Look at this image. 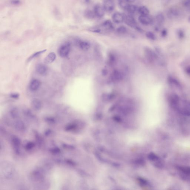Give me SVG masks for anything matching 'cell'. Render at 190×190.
<instances>
[{
  "instance_id": "cell-2",
  "label": "cell",
  "mask_w": 190,
  "mask_h": 190,
  "mask_svg": "<svg viewBox=\"0 0 190 190\" xmlns=\"http://www.w3.org/2000/svg\"><path fill=\"white\" fill-rule=\"evenodd\" d=\"M70 50V43L68 42H65L60 46L58 50V54L62 58H66L68 57Z\"/></svg>"
},
{
  "instance_id": "cell-5",
  "label": "cell",
  "mask_w": 190,
  "mask_h": 190,
  "mask_svg": "<svg viewBox=\"0 0 190 190\" xmlns=\"http://www.w3.org/2000/svg\"><path fill=\"white\" fill-rule=\"evenodd\" d=\"M124 20L125 23L128 26L136 28L138 26L137 22L135 19L131 15H124Z\"/></svg>"
},
{
  "instance_id": "cell-21",
  "label": "cell",
  "mask_w": 190,
  "mask_h": 190,
  "mask_svg": "<svg viewBox=\"0 0 190 190\" xmlns=\"http://www.w3.org/2000/svg\"><path fill=\"white\" fill-rule=\"evenodd\" d=\"M137 12L140 15H149L150 11L148 8L144 6H142L138 8Z\"/></svg>"
},
{
  "instance_id": "cell-37",
  "label": "cell",
  "mask_w": 190,
  "mask_h": 190,
  "mask_svg": "<svg viewBox=\"0 0 190 190\" xmlns=\"http://www.w3.org/2000/svg\"><path fill=\"white\" fill-rule=\"evenodd\" d=\"M75 127V125L74 124H69V125H68L65 128V130L67 131H70L71 130H72V129H73Z\"/></svg>"
},
{
  "instance_id": "cell-44",
  "label": "cell",
  "mask_w": 190,
  "mask_h": 190,
  "mask_svg": "<svg viewBox=\"0 0 190 190\" xmlns=\"http://www.w3.org/2000/svg\"><path fill=\"white\" fill-rule=\"evenodd\" d=\"M50 133H51V130H48L46 131V133H45V135H46V136H48Z\"/></svg>"
},
{
  "instance_id": "cell-4",
  "label": "cell",
  "mask_w": 190,
  "mask_h": 190,
  "mask_svg": "<svg viewBox=\"0 0 190 190\" xmlns=\"http://www.w3.org/2000/svg\"><path fill=\"white\" fill-rule=\"evenodd\" d=\"M177 169L180 172V177L183 180L190 181V167L179 166Z\"/></svg>"
},
{
  "instance_id": "cell-43",
  "label": "cell",
  "mask_w": 190,
  "mask_h": 190,
  "mask_svg": "<svg viewBox=\"0 0 190 190\" xmlns=\"http://www.w3.org/2000/svg\"><path fill=\"white\" fill-rule=\"evenodd\" d=\"M82 1L83 4H88L91 2V0H82Z\"/></svg>"
},
{
  "instance_id": "cell-3",
  "label": "cell",
  "mask_w": 190,
  "mask_h": 190,
  "mask_svg": "<svg viewBox=\"0 0 190 190\" xmlns=\"http://www.w3.org/2000/svg\"><path fill=\"white\" fill-rule=\"evenodd\" d=\"M168 101L172 108L176 110L179 104L181 99L177 94H172L169 97Z\"/></svg>"
},
{
  "instance_id": "cell-39",
  "label": "cell",
  "mask_w": 190,
  "mask_h": 190,
  "mask_svg": "<svg viewBox=\"0 0 190 190\" xmlns=\"http://www.w3.org/2000/svg\"><path fill=\"white\" fill-rule=\"evenodd\" d=\"M51 152L53 154H58L60 152V150L57 147H55L51 150Z\"/></svg>"
},
{
  "instance_id": "cell-26",
  "label": "cell",
  "mask_w": 190,
  "mask_h": 190,
  "mask_svg": "<svg viewBox=\"0 0 190 190\" xmlns=\"http://www.w3.org/2000/svg\"><path fill=\"white\" fill-rule=\"evenodd\" d=\"M118 4L121 8L125 10L130 5L129 3L127 2L125 0H118Z\"/></svg>"
},
{
  "instance_id": "cell-6",
  "label": "cell",
  "mask_w": 190,
  "mask_h": 190,
  "mask_svg": "<svg viewBox=\"0 0 190 190\" xmlns=\"http://www.w3.org/2000/svg\"><path fill=\"white\" fill-rule=\"evenodd\" d=\"M138 20L141 24L146 26L152 24L154 21L152 18L149 15H140L139 16Z\"/></svg>"
},
{
  "instance_id": "cell-19",
  "label": "cell",
  "mask_w": 190,
  "mask_h": 190,
  "mask_svg": "<svg viewBox=\"0 0 190 190\" xmlns=\"http://www.w3.org/2000/svg\"><path fill=\"white\" fill-rule=\"evenodd\" d=\"M56 58L55 53H50L48 55L44 60V63L46 64H50L54 62Z\"/></svg>"
},
{
  "instance_id": "cell-36",
  "label": "cell",
  "mask_w": 190,
  "mask_h": 190,
  "mask_svg": "<svg viewBox=\"0 0 190 190\" xmlns=\"http://www.w3.org/2000/svg\"><path fill=\"white\" fill-rule=\"evenodd\" d=\"M9 96L13 99H18L20 97V94L18 93H13L10 94Z\"/></svg>"
},
{
  "instance_id": "cell-42",
  "label": "cell",
  "mask_w": 190,
  "mask_h": 190,
  "mask_svg": "<svg viewBox=\"0 0 190 190\" xmlns=\"http://www.w3.org/2000/svg\"><path fill=\"white\" fill-rule=\"evenodd\" d=\"M46 120L48 122L50 123H53L55 121L54 118H47L46 119Z\"/></svg>"
},
{
  "instance_id": "cell-24",
  "label": "cell",
  "mask_w": 190,
  "mask_h": 190,
  "mask_svg": "<svg viewBox=\"0 0 190 190\" xmlns=\"http://www.w3.org/2000/svg\"><path fill=\"white\" fill-rule=\"evenodd\" d=\"M114 95L113 94L103 93L102 94L101 98L104 102H107L111 100L114 97Z\"/></svg>"
},
{
  "instance_id": "cell-10",
  "label": "cell",
  "mask_w": 190,
  "mask_h": 190,
  "mask_svg": "<svg viewBox=\"0 0 190 190\" xmlns=\"http://www.w3.org/2000/svg\"><path fill=\"white\" fill-rule=\"evenodd\" d=\"M36 71L37 72L39 75L42 76H45L47 74L48 68L44 64H37L36 66Z\"/></svg>"
},
{
  "instance_id": "cell-29",
  "label": "cell",
  "mask_w": 190,
  "mask_h": 190,
  "mask_svg": "<svg viewBox=\"0 0 190 190\" xmlns=\"http://www.w3.org/2000/svg\"><path fill=\"white\" fill-rule=\"evenodd\" d=\"M156 20L158 24L161 25L165 21V17L162 13H158L156 16Z\"/></svg>"
},
{
  "instance_id": "cell-38",
  "label": "cell",
  "mask_w": 190,
  "mask_h": 190,
  "mask_svg": "<svg viewBox=\"0 0 190 190\" xmlns=\"http://www.w3.org/2000/svg\"><path fill=\"white\" fill-rule=\"evenodd\" d=\"M183 5L185 7H190V0H184V2H183Z\"/></svg>"
},
{
  "instance_id": "cell-30",
  "label": "cell",
  "mask_w": 190,
  "mask_h": 190,
  "mask_svg": "<svg viewBox=\"0 0 190 190\" xmlns=\"http://www.w3.org/2000/svg\"><path fill=\"white\" fill-rule=\"evenodd\" d=\"M128 29L124 26H120L116 29V32L120 34H124L126 33Z\"/></svg>"
},
{
  "instance_id": "cell-8",
  "label": "cell",
  "mask_w": 190,
  "mask_h": 190,
  "mask_svg": "<svg viewBox=\"0 0 190 190\" xmlns=\"http://www.w3.org/2000/svg\"><path fill=\"white\" fill-rule=\"evenodd\" d=\"M103 6L106 12H113L115 8V4L113 0H106L104 3Z\"/></svg>"
},
{
  "instance_id": "cell-40",
  "label": "cell",
  "mask_w": 190,
  "mask_h": 190,
  "mask_svg": "<svg viewBox=\"0 0 190 190\" xmlns=\"http://www.w3.org/2000/svg\"><path fill=\"white\" fill-rule=\"evenodd\" d=\"M168 34L167 30L166 29H163L161 32V35L163 37H165L167 36Z\"/></svg>"
},
{
  "instance_id": "cell-1",
  "label": "cell",
  "mask_w": 190,
  "mask_h": 190,
  "mask_svg": "<svg viewBox=\"0 0 190 190\" xmlns=\"http://www.w3.org/2000/svg\"><path fill=\"white\" fill-rule=\"evenodd\" d=\"M183 115L190 116V102L186 100L180 101L178 107L176 110Z\"/></svg>"
},
{
  "instance_id": "cell-35",
  "label": "cell",
  "mask_w": 190,
  "mask_h": 190,
  "mask_svg": "<svg viewBox=\"0 0 190 190\" xmlns=\"http://www.w3.org/2000/svg\"><path fill=\"white\" fill-rule=\"evenodd\" d=\"M34 146H35V144L33 142H29L26 145L25 148L27 150H29L33 148Z\"/></svg>"
},
{
  "instance_id": "cell-25",
  "label": "cell",
  "mask_w": 190,
  "mask_h": 190,
  "mask_svg": "<svg viewBox=\"0 0 190 190\" xmlns=\"http://www.w3.org/2000/svg\"><path fill=\"white\" fill-rule=\"evenodd\" d=\"M138 8L136 5L130 4L129 6L127 8L126 11L128 13L131 14H133L137 11Z\"/></svg>"
},
{
  "instance_id": "cell-14",
  "label": "cell",
  "mask_w": 190,
  "mask_h": 190,
  "mask_svg": "<svg viewBox=\"0 0 190 190\" xmlns=\"http://www.w3.org/2000/svg\"><path fill=\"white\" fill-rule=\"evenodd\" d=\"M168 83L170 85L174 86L179 90H181L182 88L181 85L176 79L171 76H169L168 79Z\"/></svg>"
},
{
  "instance_id": "cell-18",
  "label": "cell",
  "mask_w": 190,
  "mask_h": 190,
  "mask_svg": "<svg viewBox=\"0 0 190 190\" xmlns=\"http://www.w3.org/2000/svg\"><path fill=\"white\" fill-rule=\"evenodd\" d=\"M168 16L169 18H176L180 15V11L176 8H172L168 12Z\"/></svg>"
},
{
  "instance_id": "cell-15",
  "label": "cell",
  "mask_w": 190,
  "mask_h": 190,
  "mask_svg": "<svg viewBox=\"0 0 190 190\" xmlns=\"http://www.w3.org/2000/svg\"><path fill=\"white\" fill-rule=\"evenodd\" d=\"M101 26L104 29L107 30V31H112L114 29V25L112 22L110 20H105L101 25Z\"/></svg>"
},
{
  "instance_id": "cell-28",
  "label": "cell",
  "mask_w": 190,
  "mask_h": 190,
  "mask_svg": "<svg viewBox=\"0 0 190 190\" xmlns=\"http://www.w3.org/2000/svg\"><path fill=\"white\" fill-rule=\"evenodd\" d=\"M15 126L18 130L20 131L24 130L25 128L24 123L21 121H16L15 124Z\"/></svg>"
},
{
  "instance_id": "cell-34",
  "label": "cell",
  "mask_w": 190,
  "mask_h": 190,
  "mask_svg": "<svg viewBox=\"0 0 190 190\" xmlns=\"http://www.w3.org/2000/svg\"><path fill=\"white\" fill-rule=\"evenodd\" d=\"M177 35L180 39H183L184 36V33L183 30L180 29L177 30Z\"/></svg>"
},
{
  "instance_id": "cell-27",
  "label": "cell",
  "mask_w": 190,
  "mask_h": 190,
  "mask_svg": "<svg viewBox=\"0 0 190 190\" xmlns=\"http://www.w3.org/2000/svg\"><path fill=\"white\" fill-rule=\"evenodd\" d=\"M46 50H40V51L37 52L36 53H34L31 55L27 60V61L29 62L31 61V60L33 59L36 58V57H38V56L41 55V54H43V53L46 52Z\"/></svg>"
},
{
  "instance_id": "cell-23",
  "label": "cell",
  "mask_w": 190,
  "mask_h": 190,
  "mask_svg": "<svg viewBox=\"0 0 190 190\" xmlns=\"http://www.w3.org/2000/svg\"><path fill=\"white\" fill-rule=\"evenodd\" d=\"M22 3V1L21 0H8L7 1L8 5L12 6H20Z\"/></svg>"
},
{
  "instance_id": "cell-33",
  "label": "cell",
  "mask_w": 190,
  "mask_h": 190,
  "mask_svg": "<svg viewBox=\"0 0 190 190\" xmlns=\"http://www.w3.org/2000/svg\"><path fill=\"white\" fill-rule=\"evenodd\" d=\"M89 31L91 32L96 33H100L102 32V29L100 27H94L90 28Z\"/></svg>"
},
{
  "instance_id": "cell-12",
  "label": "cell",
  "mask_w": 190,
  "mask_h": 190,
  "mask_svg": "<svg viewBox=\"0 0 190 190\" xmlns=\"http://www.w3.org/2000/svg\"><path fill=\"white\" fill-rule=\"evenodd\" d=\"M144 53L146 58L149 61L153 62L156 58V55L153 52L151 49L148 47H146L144 48Z\"/></svg>"
},
{
  "instance_id": "cell-22",
  "label": "cell",
  "mask_w": 190,
  "mask_h": 190,
  "mask_svg": "<svg viewBox=\"0 0 190 190\" xmlns=\"http://www.w3.org/2000/svg\"><path fill=\"white\" fill-rule=\"evenodd\" d=\"M84 15L85 18L89 20H92L96 17L94 11L90 9H87L85 11Z\"/></svg>"
},
{
  "instance_id": "cell-11",
  "label": "cell",
  "mask_w": 190,
  "mask_h": 190,
  "mask_svg": "<svg viewBox=\"0 0 190 190\" xmlns=\"http://www.w3.org/2000/svg\"><path fill=\"white\" fill-rule=\"evenodd\" d=\"M76 43L78 45L80 48L83 51H87L89 50L91 47L90 43L87 41L77 40L76 41Z\"/></svg>"
},
{
  "instance_id": "cell-20",
  "label": "cell",
  "mask_w": 190,
  "mask_h": 190,
  "mask_svg": "<svg viewBox=\"0 0 190 190\" xmlns=\"http://www.w3.org/2000/svg\"><path fill=\"white\" fill-rule=\"evenodd\" d=\"M31 106L32 108L35 110H40L42 107L41 102L39 99H33L31 102Z\"/></svg>"
},
{
  "instance_id": "cell-41",
  "label": "cell",
  "mask_w": 190,
  "mask_h": 190,
  "mask_svg": "<svg viewBox=\"0 0 190 190\" xmlns=\"http://www.w3.org/2000/svg\"><path fill=\"white\" fill-rule=\"evenodd\" d=\"M102 76H106L108 74V71L106 69H102Z\"/></svg>"
},
{
  "instance_id": "cell-13",
  "label": "cell",
  "mask_w": 190,
  "mask_h": 190,
  "mask_svg": "<svg viewBox=\"0 0 190 190\" xmlns=\"http://www.w3.org/2000/svg\"><path fill=\"white\" fill-rule=\"evenodd\" d=\"M111 79L113 81L119 82L123 80V76L122 74L119 71L116 70L112 72Z\"/></svg>"
},
{
  "instance_id": "cell-9",
  "label": "cell",
  "mask_w": 190,
  "mask_h": 190,
  "mask_svg": "<svg viewBox=\"0 0 190 190\" xmlns=\"http://www.w3.org/2000/svg\"><path fill=\"white\" fill-rule=\"evenodd\" d=\"M112 20L117 24H121L124 20V15L119 12H115L112 16Z\"/></svg>"
},
{
  "instance_id": "cell-46",
  "label": "cell",
  "mask_w": 190,
  "mask_h": 190,
  "mask_svg": "<svg viewBox=\"0 0 190 190\" xmlns=\"http://www.w3.org/2000/svg\"><path fill=\"white\" fill-rule=\"evenodd\" d=\"M189 19V20H190V17Z\"/></svg>"
},
{
  "instance_id": "cell-16",
  "label": "cell",
  "mask_w": 190,
  "mask_h": 190,
  "mask_svg": "<svg viewBox=\"0 0 190 190\" xmlns=\"http://www.w3.org/2000/svg\"><path fill=\"white\" fill-rule=\"evenodd\" d=\"M12 143L15 152L16 154H19L20 152V139L16 137L13 138L12 139Z\"/></svg>"
},
{
  "instance_id": "cell-31",
  "label": "cell",
  "mask_w": 190,
  "mask_h": 190,
  "mask_svg": "<svg viewBox=\"0 0 190 190\" xmlns=\"http://www.w3.org/2000/svg\"><path fill=\"white\" fill-rule=\"evenodd\" d=\"M146 36L148 39L154 41L156 39L155 34L151 31H148L146 33Z\"/></svg>"
},
{
  "instance_id": "cell-45",
  "label": "cell",
  "mask_w": 190,
  "mask_h": 190,
  "mask_svg": "<svg viewBox=\"0 0 190 190\" xmlns=\"http://www.w3.org/2000/svg\"><path fill=\"white\" fill-rule=\"evenodd\" d=\"M125 1L129 3H131L135 2L136 0H125Z\"/></svg>"
},
{
  "instance_id": "cell-17",
  "label": "cell",
  "mask_w": 190,
  "mask_h": 190,
  "mask_svg": "<svg viewBox=\"0 0 190 190\" xmlns=\"http://www.w3.org/2000/svg\"><path fill=\"white\" fill-rule=\"evenodd\" d=\"M41 86V82L39 80L35 79L31 82L29 88L31 91H35L37 90Z\"/></svg>"
},
{
  "instance_id": "cell-32",
  "label": "cell",
  "mask_w": 190,
  "mask_h": 190,
  "mask_svg": "<svg viewBox=\"0 0 190 190\" xmlns=\"http://www.w3.org/2000/svg\"><path fill=\"white\" fill-rule=\"evenodd\" d=\"M11 116L13 118H17L18 116V109L14 108L12 109L10 112Z\"/></svg>"
},
{
  "instance_id": "cell-7",
  "label": "cell",
  "mask_w": 190,
  "mask_h": 190,
  "mask_svg": "<svg viewBox=\"0 0 190 190\" xmlns=\"http://www.w3.org/2000/svg\"><path fill=\"white\" fill-rule=\"evenodd\" d=\"M93 11L95 16L99 18L103 17L106 12L103 6L99 5H97L94 6Z\"/></svg>"
}]
</instances>
